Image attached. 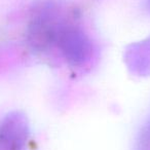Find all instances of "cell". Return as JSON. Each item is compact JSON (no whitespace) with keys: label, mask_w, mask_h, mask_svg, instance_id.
<instances>
[{"label":"cell","mask_w":150,"mask_h":150,"mask_svg":"<svg viewBox=\"0 0 150 150\" xmlns=\"http://www.w3.org/2000/svg\"><path fill=\"white\" fill-rule=\"evenodd\" d=\"M54 44L63 56L73 66H81L91 59L93 44L88 36L79 28L72 25H62L57 33Z\"/></svg>","instance_id":"1"},{"label":"cell","mask_w":150,"mask_h":150,"mask_svg":"<svg viewBox=\"0 0 150 150\" xmlns=\"http://www.w3.org/2000/svg\"><path fill=\"white\" fill-rule=\"evenodd\" d=\"M28 137L29 125L22 113H9L0 122V150H24Z\"/></svg>","instance_id":"2"},{"label":"cell","mask_w":150,"mask_h":150,"mask_svg":"<svg viewBox=\"0 0 150 150\" xmlns=\"http://www.w3.org/2000/svg\"><path fill=\"white\" fill-rule=\"evenodd\" d=\"M61 24L56 20V13L52 8H45L32 21L29 28L30 42L34 47L41 50L54 43Z\"/></svg>","instance_id":"3"},{"label":"cell","mask_w":150,"mask_h":150,"mask_svg":"<svg viewBox=\"0 0 150 150\" xmlns=\"http://www.w3.org/2000/svg\"><path fill=\"white\" fill-rule=\"evenodd\" d=\"M125 62L135 74H150V37L132 44L125 52Z\"/></svg>","instance_id":"4"},{"label":"cell","mask_w":150,"mask_h":150,"mask_svg":"<svg viewBox=\"0 0 150 150\" xmlns=\"http://www.w3.org/2000/svg\"><path fill=\"white\" fill-rule=\"evenodd\" d=\"M137 145L138 150H150V121L140 133Z\"/></svg>","instance_id":"5"},{"label":"cell","mask_w":150,"mask_h":150,"mask_svg":"<svg viewBox=\"0 0 150 150\" xmlns=\"http://www.w3.org/2000/svg\"><path fill=\"white\" fill-rule=\"evenodd\" d=\"M149 6H150V0H149Z\"/></svg>","instance_id":"6"}]
</instances>
